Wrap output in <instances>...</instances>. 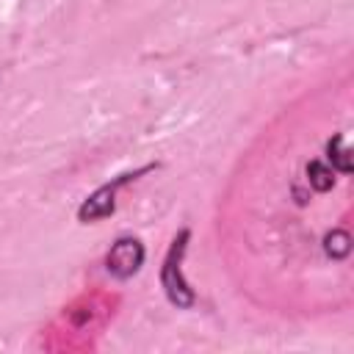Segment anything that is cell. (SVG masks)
<instances>
[{
  "label": "cell",
  "mask_w": 354,
  "mask_h": 354,
  "mask_svg": "<svg viewBox=\"0 0 354 354\" xmlns=\"http://www.w3.org/2000/svg\"><path fill=\"white\" fill-rule=\"evenodd\" d=\"M152 169H155V163H147V166H141V169H136V171H124V174H119V177L102 183V185H100L94 194H88V196L83 199V205L77 207V221L94 224V221H100V218H108V216L116 210V194H119L130 180H136V177H141V174H147V171H152Z\"/></svg>",
  "instance_id": "obj_2"
},
{
  "label": "cell",
  "mask_w": 354,
  "mask_h": 354,
  "mask_svg": "<svg viewBox=\"0 0 354 354\" xmlns=\"http://www.w3.org/2000/svg\"><path fill=\"white\" fill-rule=\"evenodd\" d=\"M351 252V235L346 227H337V230H329L324 235V254L329 260H346Z\"/></svg>",
  "instance_id": "obj_5"
},
{
  "label": "cell",
  "mask_w": 354,
  "mask_h": 354,
  "mask_svg": "<svg viewBox=\"0 0 354 354\" xmlns=\"http://www.w3.org/2000/svg\"><path fill=\"white\" fill-rule=\"evenodd\" d=\"M326 163H332L340 174H351V147L346 133H335L326 141Z\"/></svg>",
  "instance_id": "obj_4"
},
{
  "label": "cell",
  "mask_w": 354,
  "mask_h": 354,
  "mask_svg": "<svg viewBox=\"0 0 354 354\" xmlns=\"http://www.w3.org/2000/svg\"><path fill=\"white\" fill-rule=\"evenodd\" d=\"M188 241H191V230H180L163 257V266H160V285H163L166 299L174 307H191L196 301V293L191 290V285L183 274V257L188 252Z\"/></svg>",
  "instance_id": "obj_1"
},
{
  "label": "cell",
  "mask_w": 354,
  "mask_h": 354,
  "mask_svg": "<svg viewBox=\"0 0 354 354\" xmlns=\"http://www.w3.org/2000/svg\"><path fill=\"white\" fill-rule=\"evenodd\" d=\"M144 257H147L144 243H141L138 238L124 235V238H119V241L108 249V254H105V268H108V274H113L116 279H130V277L144 266Z\"/></svg>",
  "instance_id": "obj_3"
}]
</instances>
